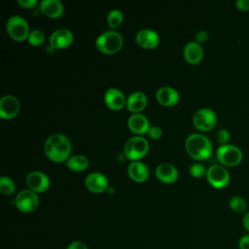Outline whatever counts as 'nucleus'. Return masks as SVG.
Returning <instances> with one entry per match:
<instances>
[{
  "instance_id": "nucleus-1",
  "label": "nucleus",
  "mask_w": 249,
  "mask_h": 249,
  "mask_svg": "<svg viewBox=\"0 0 249 249\" xmlns=\"http://www.w3.org/2000/svg\"><path fill=\"white\" fill-rule=\"evenodd\" d=\"M44 150L49 159L60 162L69 159L71 143L64 134L53 133L46 140Z\"/></svg>"
},
{
  "instance_id": "nucleus-2",
  "label": "nucleus",
  "mask_w": 249,
  "mask_h": 249,
  "mask_svg": "<svg viewBox=\"0 0 249 249\" xmlns=\"http://www.w3.org/2000/svg\"><path fill=\"white\" fill-rule=\"evenodd\" d=\"M187 153L198 160H207L213 152V146L208 137L200 133L190 134L185 141Z\"/></svg>"
},
{
  "instance_id": "nucleus-3",
  "label": "nucleus",
  "mask_w": 249,
  "mask_h": 249,
  "mask_svg": "<svg viewBox=\"0 0 249 249\" xmlns=\"http://www.w3.org/2000/svg\"><path fill=\"white\" fill-rule=\"evenodd\" d=\"M95 45L97 49L104 53H115L120 51L123 46V37L117 31H105L97 37Z\"/></svg>"
},
{
  "instance_id": "nucleus-4",
  "label": "nucleus",
  "mask_w": 249,
  "mask_h": 249,
  "mask_svg": "<svg viewBox=\"0 0 249 249\" xmlns=\"http://www.w3.org/2000/svg\"><path fill=\"white\" fill-rule=\"evenodd\" d=\"M216 156L220 163L226 166H234L242 160V151L233 144L221 145L216 152Z\"/></svg>"
},
{
  "instance_id": "nucleus-5",
  "label": "nucleus",
  "mask_w": 249,
  "mask_h": 249,
  "mask_svg": "<svg viewBox=\"0 0 249 249\" xmlns=\"http://www.w3.org/2000/svg\"><path fill=\"white\" fill-rule=\"evenodd\" d=\"M124 151L129 160H139L148 153L149 142L142 136H132L125 141Z\"/></svg>"
},
{
  "instance_id": "nucleus-6",
  "label": "nucleus",
  "mask_w": 249,
  "mask_h": 249,
  "mask_svg": "<svg viewBox=\"0 0 249 249\" xmlns=\"http://www.w3.org/2000/svg\"><path fill=\"white\" fill-rule=\"evenodd\" d=\"M207 181L216 189H223L230 183L231 175L228 169L222 164L211 165L206 172Z\"/></svg>"
},
{
  "instance_id": "nucleus-7",
  "label": "nucleus",
  "mask_w": 249,
  "mask_h": 249,
  "mask_svg": "<svg viewBox=\"0 0 249 249\" xmlns=\"http://www.w3.org/2000/svg\"><path fill=\"white\" fill-rule=\"evenodd\" d=\"M7 31L16 41H23L27 39L30 33L27 21L20 16H12L8 19Z\"/></svg>"
},
{
  "instance_id": "nucleus-8",
  "label": "nucleus",
  "mask_w": 249,
  "mask_h": 249,
  "mask_svg": "<svg viewBox=\"0 0 249 249\" xmlns=\"http://www.w3.org/2000/svg\"><path fill=\"white\" fill-rule=\"evenodd\" d=\"M217 121L216 113L210 108H200L198 109L193 118L195 126L202 131L210 130L214 127Z\"/></svg>"
},
{
  "instance_id": "nucleus-9",
  "label": "nucleus",
  "mask_w": 249,
  "mask_h": 249,
  "mask_svg": "<svg viewBox=\"0 0 249 249\" xmlns=\"http://www.w3.org/2000/svg\"><path fill=\"white\" fill-rule=\"evenodd\" d=\"M38 204V196L31 190H22L16 196V205L21 212H32L37 208Z\"/></svg>"
},
{
  "instance_id": "nucleus-10",
  "label": "nucleus",
  "mask_w": 249,
  "mask_h": 249,
  "mask_svg": "<svg viewBox=\"0 0 249 249\" xmlns=\"http://www.w3.org/2000/svg\"><path fill=\"white\" fill-rule=\"evenodd\" d=\"M26 184L33 192L42 193L48 190L50 186V179L42 171H31L26 177Z\"/></svg>"
},
{
  "instance_id": "nucleus-11",
  "label": "nucleus",
  "mask_w": 249,
  "mask_h": 249,
  "mask_svg": "<svg viewBox=\"0 0 249 249\" xmlns=\"http://www.w3.org/2000/svg\"><path fill=\"white\" fill-rule=\"evenodd\" d=\"M19 110V103L12 94L4 95L0 100V115L2 119H12L17 116Z\"/></svg>"
},
{
  "instance_id": "nucleus-12",
  "label": "nucleus",
  "mask_w": 249,
  "mask_h": 249,
  "mask_svg": "<svg viewBox=\"0 0 249 249\" xmlns=\"http://www.w3.org/2000/svg\"><path fill=\"white\" fill-rule=\"evenodd\" d=\"M73 42V34L66 28H59L53 31L50 37V46L53 49H64Z\"/></svg>"
},
{
  "instance_id": "nucleus-13",
  "label": "nucleus",
  "mask_w": 249,
  "mask_h": 249,
  "mask_svg": "<svg viewBox=\"0 0 249 249\" xmlns=\"http://www.w3.org/2000/svg\"><path fill=\"white\" fill-rule=\"evenodd\" d=\"M160 41L159 34L150 28H143L136 34L137 44L144 49H154L158 46Z\"/></svg>"
},
{
  "instance_id": "nucleus-14",
  "label": "nucleus",
  "mask_w": 249,
  "mask_h": 249,
  "mask_svg": "<svg viewBox=\"0 0 249 249\" xmlns=\"http://www.w3.org/2000/svg\"><path fill=\"white\" fill-rule=\"evenodd\" d=\"M104 100L106 105L112 110H120L126 103L124 94L116 88H110L104 94Z\"/></svg>"
},
{
  "instance_id": "nucleus-15",
  "label": "nucleus",
  "mask_w": 249,
  "mask_h": 249,
  "mask_svg": "<svg viewBox=\"0 0 249 249\" xmlns=\"http://www.w3.org/2000/svg\"><path fill=\"white\" fill-rule=\"evenodd\" d=\"M85 184L89 191L93 193H101L107 189L108 180L99 172H91L86 177Z\"/></svg>"
},
{
  "instance_id": "nucleus-16",
  "label": "nucleus",
  "mask_w": 249,
  "mask_h": 249,
  "mask_svg": "<svg viewBox=\"0 0 249 249\" xmlns=\"http://www.w3.org/2000/svg\"><path fill=\"white\" fill-rule=\"evenodd\" d=\"M184 57L191 64H196L200 62L203 57V49L196 41H191L184 47Z\"/></svg>"
},
{
  "instance_id": "nucleus-17",
  "label": "nucleus",
  "mask_w": 249,
  "mask_h": 249,
  "mask_svg": "<svg viewBox=\"0 0 249 249\" xmlns=\"http://www.w3.org/2000/svg\"><path fill=\"white\" fill-rule=\"evenodd\" d=\"M127 124L129 129L137 134H143L145 132H148L150 128V123L148 118L140 113L131 115L127 120Z\"/></svg>"
},
{
  "instance_id": "nucleus-18",
  "label": "nucleus",
  "mask_w": 249,
  "mask_h": 249,
  "mask_svg": "<svg viewBox=\"0 0 249 249\" xmlns=\"http://www.w3.org/2000/svg\"><path fill=\"white\" fill-rule=\"evenodd\" d=\"M157 177L164 183H173L178 178L177 168L168 162L160 163L156 168Z\"/></svg>"
},
{
  "instance_id": "nucleus-19",
  "label": "nucleus",
  "mask_w": 249,
  "mask_h": 249,
  "mask_svg": "<svg viewBox=\"0 0 249 249\" xmlns=\"http://www.w3.org/2000/svg\"><path fill=\"white\" fill-rule=\"evenodd\" d=\"M157 100L165 106H172L179 100L178 91L171 87H161L156 92Z\"/></svg>"
},
{
  "instance_id": "nucleus-20",
  "label": "nucleus",
  "mask_w": 249,
  "mask_h": 249,
  "mask_svg": "<svg viewBox=\"0 0 249 249\" xmlns=\"http://www.w3.org/2000/svg\"><path fill=\"white\" fill-rule=\"evenodd\" d=\"M40 9L43 14L50 18H59L64 11L63 4L59 0H43L40 3Z\"/></svg>"
},
{
  "instance_id": "nucleus-21",
  "label": "nucleus",
  "mask_w": 249,
  "mask_h": 249,
  "mask_svg": "<svg viewBox=\"0 0 249 249\" xmlns=\"http://www.w3.org/2000/svg\"><path fill=\"white\" fill-rule=\"evenodd\" d=\"M127 172L130 178L136 182H144L149 176L148 166L142 161H132L127 167Z\"/></svg>"
},
{
  "instance_id": "nucleus-22",
  "label": "nucleus",
  "mask_w": 249,
  "mask_h": 249,
  "mask_svg": "<svg viewBox=\"0 0 249 249\" xmlns=\"http://www.w3.org/2000/svg\"><path fill=\"white\" fill-rule=\"evenodd\" d=\"M147 104V96L142 91H134L130 93L126 99V107L135 114L142 111Z\"/></svg>"
},
{
  "instance_id": "nucleus-23",
  "label": "nucleus",
  "mask_w": 249,
  "mask_h": 249,
  "mask_svg": "<svg viewBox=\"0 0 249 249\" xmlns=\"http://www.w3.org/2000/svg\"><path fill=\"white\" fill-rule=\"evenodd\" d=\"M67 166L74 171H83L89 165V160L83 155H74L67 160Z\"/></svg>"
},
{
  "instance_id": "nucleus-24",
  "label": "nucleus",
  "mask_w": 249,
  "mask_h": 249,
  "mask_svg": "<svg viewBox=\"0 0 249 249\" xmlns=\"http://www.w3.org/2000/svg\"><path fill=\"white\" fill-rule=\"evenodd\" d=\"M229 205L231 209L236 213H246L247 211V202L246 200L239 196H233L230 198Z\"/></svg>"
},
{
  "instance_id": "nucleus-25",
  "label": "nucleus",
  "mask_w": 249,
  "mask_h": 249,
  "mask_svg": "<svg viewBox=\"0 0 249 249\" xmlns=\"http://www.w3.org/2000/svg\"><path fill=\"white\" fill-rule=\"evenodd\" d=\"M124 18V15L122 13V11L118 10V9H113L109 12L108 16H107V21L110 27L112 28H116L118 27Z\"/></svg>"
},
{
  "instance_id": "nucleus-26",
  "label": "nucleus",
  "mask_w": 249,
  "mask_h": 249,
  "mask_svg": "<svg viewBox=\"0 0 249 249\" xmlns=\"http://www.w3.org/2000/svg\"><path fill=\"white\" fill-rule=\"evenodd\" d=\"M16 185L15 182L7 176H2L0 178V191L4 195H11L15 192Z\"/></svg>"
},
{
  "instance_id": "nucleus-27",
  "label": "nucleus",
  "mask_w": 249,
  "mask_h": 249,
  "mask_svg": "<svg viewBox=\"0 0 249 249\" xmlns=\"http://www.w3.org/2000/svg\"><path fill=\"white\" fill-rule=\"evenodd\" d=\"M27 39L31 45L39 46L45 41V34L39 29H34L29 33Z\"/></svg>"
},
{
  "instance_id": "nucleus-28",
  "label": "nucleus",
  "mask_w": 249,
  "mask_h": 249,
  "mask_svg": "<svg viewBox=\"0 0 249 249\" xmlns=\"http://www.w3.org/2000/svg\"><path fill=\"white\" fill-rule=\"evenodd\" d=\"M189 171L191 173L192 176L194 177H196V178H199V177H202L203 175L206 174L207 170L205 168V166L199 162H195V163H192L190 168H189Z\"/></svg>"
},
{
  "instance_id": "nucleus-29",
  "label": "nucleus",
  "mask_w": 249,
  "mask_h": 249,
  "mask_svg": "<svg viewBox=\"0 0 249 249\" xmlns=\"http://www.w3.org/2000/svg\"><path fill=\"white\" fill-rule=\"evenodd\" d=\"M230 138H231V134H230L229 130L226 129V128H222V129H220V130L216 133V140H217L221 145L228 144Z\"/></svg>"
},
{
  "instance_id": "nucleus-30",
  "label": "nucleus",
  "mask_w": 249,
  "mask_h": 249,
  "mask_svg": "<svg viewBox=\"0 0 249 249\" xmlns=\"http://www.w3.org/2000/svg\"><path fill=\"white\" fill-rule=\"evenodd\" d=\"M239 249H249V233L242 234L237 242Z\"/></svg>"
},
{
  "instance_id": "nucleus-31",
  "label": "nucleus",
  "mask_w": 249,
  "mask_h": 249,
  "mask_svg": "<svg viewBox=\"0 0 249 249\" xmlns=\"http://www.w3.org/2000/svg\"><path fill=\"white\" fill-rule=\"evenodd\" d=\"M148 134L151 138L153 139H158L160 137L161 135V129L157 126V125H153V126H150L149 130H148Z\"/></svg>"
},
{
  "instance_id": "nucleus-32",
  "label": "nucleus",
  "mask_w": 249,
  "mask_h": 249,
  "mask_svg": "<svg viewBox=\"0 0 249 249\" xmlns=\"http://www.w3.org/2000/svg\"><path fill=\"white\" fill-rule=\"evenodd\" d=\"M208 39V32L206 30H198L196 34V40L197 43H203L206 42Z\"/></svg>"
},
{
  "instance_id": "nucleus-33",
  "label": "nucleus",
  "mask_w": 249,
  "mask_h": 249,
  "mask_svg": "<svg viewBox=\"0 0 249 249\" xmlns=\"http://www.w3.org/2000/svg\"><path fill=\"white\" fill-rule=\"evenodd\" d=\"M66 249H88V246L85 242L83 241H74L70 243Z\"/></svg>"
},
{
  "instance_id": "nucleus-34",
  "label": "nucleus",
  "mask_w": 249,
  "mask_h": 249,
  "mask_svg": "<svg viewBox=\"0 0 249 249\" xmlns=\"http://www.w3.org/2000/svg\"><path fill=\"white\" fill-rule=\"evenodd\" d=\"M235 6L240 11H248L249 10V0H237L235 2Z\"/></svg>"
},
{
  "instance_id": "nucleus-35",
  "label": "nucleus",
  "mask_w": 249,
  "mask_h": 249,
  "mask_svg": "<svg viewBox=\"0 0 249 249\" xmlns=\"http://www.w3.org/2000/svg\"><path fill=\"white\" fill-rule=\"evenodd\" d=\"M18 4L24 8H33L37 5L36 0H18Z\"/></svg>"
},
{
  "instance_id": "nucleus-36",
  "label": "nucleus",
  "mask_w": 249,
  "mask_h": 249,
  "mask_svg": "<svg viewBox=\"0 0 249 249\" xmlns=\"http://www.w3.org/2000/svg\"><path fill=\"white\" fill-rule=\"evenodd\" d=\"M242 225H243V228L248 231L249 233V211H247L243 217H242Z\"/></svg>"
}]
</instances>
